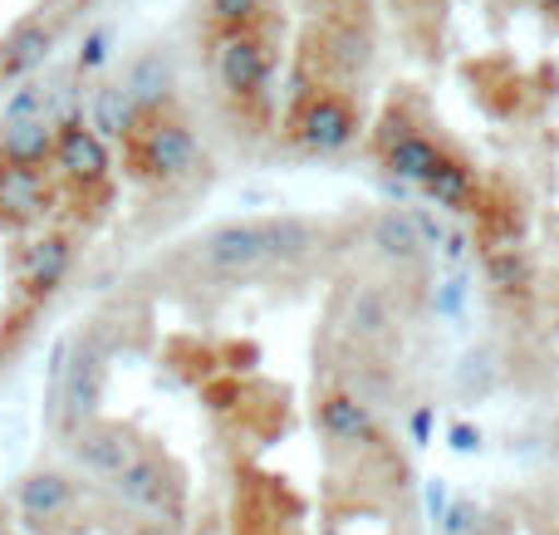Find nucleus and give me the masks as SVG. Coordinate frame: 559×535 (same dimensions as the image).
<instances>
[{"label":"nucleus","mask_w":559,"mask_h":535,"mask_svg":"<svg viewBox=\"0 0 559 535\" xmlns=\"http://www.w3.org/2000/svg\"><path fill=\"white\" fill-rule=\"evenodd\" d=\"M128 147H133L138 173L163 187L192 182L197 173H206V153H202V143H197L192 123L167 114V108L163 114H147L143 123H138V133L128 138Z\"/></svg>","instance_id":"nucleus-1"},{"label":"nucleus","mask_w":559,"mask_h":535,"mask_svg":"<svg viewBox=\"0 0 559 535\" xmlns=\"http://www.w3.org/2000/svg\"><path fill=\"white\" fill-rule=\"evenodd\" d=\"M289 133H295V143L309 147V153H344L358 138V108L348 104L344 94H334V88H314V94H305V104L295 108Z\"/></svg>","instance_id":"nucleus-2"},{"label":"nucleus","mask_w":559,"mask_h":535,"mask_svg":"<svg viewBox=\"0 0 559 535\" xmlns=\"http://www.w3.org/2000/svg\"><path fill=\"white\" fill-rule=\"evenodd\" d=\"M271 79V45L261 29H222L216 45V84L231 98H255Z\"/></svg>","instance_id":"nucleus-3"},{"label":"nucleus","mask_w":559,"mask_h":535,"mask_svg":"<svg viewBox=\"0 0 559 535\" xmlns=\"http://www.w3.org/2000/svg\"><path fill=\"white\" fill-rule=\"evenodd\" d=\"M271 261V241H265V222H226L202 241V271L212 275H255Z\"/></svg>","instance_id":"nucleus-4"},{"label":"nucleus","mask_w":559,"mask_h":535,"mask_svg":"<svg viewBox=\"0 0 559 535\" xmlns=\"http://www.w3.org/2000/svg\"><path fill=\"white\" fill-rule=\"evenodd\" d=\"M378 157H383V167H388L393 177H403V182H417V187H423L427 177H432L452 153H447L437 138H427V133H417V128H407L403 118H388L383 138H378Z\"/></svg>","instance_id":"nucleus-5"},{"label":"nucleus","mask_w":559,"mask_h":535,"mask_svg":"<svg viewBox=\"0 0 559 535\" xmlns=\"http://www.w3.org/2000/svg\"><path fill=\"white\" fill-rule=\"evenodd\" d=\"M59 177L74 187H104L108 182V143L94 133L88 123H64L59 128V143H55V163Z\"/></svg>","instance_id":"nucleus-6"},{"label":"nucleus","mask_w":559,"mask_h":535,"mask_svg":"<svg viewBox=\"0 0 559 535\" xmlns=\"http://www.w3.org/2000/svg\"><path fill=\"white\" fill-rule=\"evenodd\" d=\"M123 94L133 98L138 114H163L167 104H173V88H177V74H173V59L163 55V49H143V55L133 59V64L123 69Z\"/></svg>","instance_id":"nucleus-7"},{"label":"nucleus","mask_w":559,"mask_h":535,"mask_svg":"<svg viewBox=\"0 0 559 535\" xmlns=\"http://www.w3.org/2000/svg\"><path fill=\"white\" fill-rule=\"evenodd\" d=\"M55 143H59V123L55 118H20V123H0V163L5 167H39L55 163Z\"/></svg>","instance_id":"nucleus-8"},{"label":"nucleus","mask_w":559,"mask_h":535,"mask_svg":"<svg viewBox=\"0 0 559 535\" xmlns=\"http://www.w3.org/2000/svg\"><path fill=\"white\" fill-rule=\"evenodd\" d=\"M55 192H49L45 173H29V167H5L0 163V222L5 226H29L49 212Z\"/></svg>","instance_id":"nucleus-9"},{"label":"nucleus","mask_w":559,"mask_h":535,"mask_svg":"<svg viewBox=\"0 0 559 535\" xmlns=\"http://www.w3.org/2000/svg\"><path fill=\"white\" fill-rule=\"evenodd\" d=\"M69 265H74V241L59 231L39 236V241H29L25 255H20V285H25L29 295H49L69 275Z\"/></svg>","instance_id":"nucleus-10"},{"label":"nucleus","mask_w":559,"mask_h":535,"mask_svg":"<svg viewBox=\"0 0 559 535\" xmlns=\"http://www.w3.org/2000/svg\"><path fill=\"white\" fill-rule=\"evenodd\" d=\"M368 246H373L383 261H393V265H417L423 261V251H427L413 212H397V206H388V212L373 216V226H368Z\"/></svg>","instance_id":"nucleus-11"},{"label":"nucleus","mask_w":559,"mask_h":535,"mask_svg":"<svg viewBox=\"0 0 559 535\" xmlns=\"http://www.w3.org/2000/svg\"><path fill=\"white\" fill-rule=\"evenodd\" d=\"M49 49H55V29H49L45 20H29V25H20L15 35L0 45V74L5 79L35 74V69L49 59Z\"/></svg>","instance_id":"nucleus-12"},{"label":"nucleus","mask_w":559,"mask_h":535,"mask_svg":"<svg viewBox=\"0 0 559 535\" xmlns=\"http://www.w3.org/2000/svg\"><path fill=\"white\" fill-rule=\"evenodd\" d=\"M138 123H143V114L133 108V98L123 94V84H104V88H94V98H88V128H94L98 138H133L138 133Z\"/></svg>","instance_id":"nucleus-13"},{"label":"nucleus","mask_w":559,"mask_h":535,"mask_svg":"<svg viewBox=\"0 0 559 535\" xmlns=\"http://www.w3.org/2000/svg\"><path fill=\"white\" fill-rule=\"evenodd\" d=\"M423 192L432 197L442 212H476V173L462 163V157H447V163L423 182Z\"/></svg>","instance_id":"nucleus-14"},{"label":"nucleus","mask_w":559,"mask_h":535,"mask_svg":"<svg viewBox=\"0 0 559 535\" xmlns=\"http://www.w3.org/2000/svg\"><path fill=\"white\" fill-rule=\"evenodd\" d=\"M348 330H354L358 340H383V334H393V295H388L383 285H358V290L348 295Z\"/></svg>","instance_id":"nucleus-15"},{"label":"nucleus","mask_w":559,"mask_h":535,"mask_svg":"<svg viewBox=\"0 0 559 535\" xmlns=\"http://www.w3.org/2000/svg\"><path fill=\"white\" fill-rule=\"evenodd\" d=\"M265 241H271V261H299L314 246V226L305 216H265Z\"/></svg>","instance_id":"nucleus-16"},{"label":"nucleus","mask_w":559,"mask_h":535,"mask_svg":"<svg viewBox=\"0 0 559 535\" xmlns=\"http://www.w3.org/2000/svg\"><path fill=\"white\" fill-rule=\"evenodd\" d=\"M206 10L222 29H255V20L271 10V0H206Z\"/></svg>","instance_id":"nucleus-17"},{"label":"nucleus","mask_w":559,"mask_h":535,"mask_svg":"<svg viewBox=\"0 0 559 535\" xmlns=\"http://www.w3.org/2000/svg\"><path fill=\"white\" fill-rule=\"evenodd\" d=\"M486 271H491L496 285H525L531 265H525V255L515 246H486Z\"/></svg>","instance_id":"nucleus-18"},{"label":"nucleus","mask_w":559,"mask_h":535,"mask_svg":"<svg viewBox=\"0 0 559 535\" xmlns=\"http://www.w3.org/2000/svg\"><path fill=\"white\" fill-rule=\"evenodd\" d=\"M442 535H491V526H486V516L472 507V501H456V507L447 511ZM550 535H559V526H550Z\"/></svg>","instance_id":"nucleus-19"},{"label":"nucleus","mask_w":559,"mask_h":535,"mask_svg":"<svg viewBox=\"0 0 559 535\" xmlns=\"http://www.w3.org/2000/svg\"><path fill=\"white\" fill-rule=\"evenodd\" d=\"M108 49H114V29L108 25H98V29H88L84 35V45H79V59H74V69L79 74H94L98 64L108 59Z\"/></svg>","instance_id":"nucleus-20"},{"label":"nucleus","mask_w":559,"mask_h":535,"mask_svg":"<svg viewBox=\"0 0 559 535\" xmlns=\"http://www.w3.org/2000/svg\"><path fill=\"white\" fill-rule=\"evenodd\" d=\"M462 305H466V271H452L442 285H437L432 310L442 314V320H456V314H462Z\"/></svg>","instance_id":"nucleus-21"},{"label":"nucleus","mask_w":559,"mask_h":535,"mask_svg":"<svg viewBox=\"0 0 559 535\" xmlns=\"http://www.w3.org/2000/svg\"><path fill=\"white\" fill-rule=\"evenodd\" d=\"M437 255H442V261L452 265V271H462L466 255H472V236H466V231H447V236H442V246H437Z\"/></svg>","instance_id":"nucleus-22"},{"label":"nucleus","mask_w":559,"mask_h":535,"mask_svg":"<svg viewBox=\"0 0 559 535\" xmlns=\"http://www.w3.org/2000/svg\"><path fill=\"white\" fill-rule=\"evenodd\" d=\"M0 535H20V531H15V526H5V521H0Z\"/></svg>","instance_id":"nucleus-23"},{"label":"nucleus","mask_w":559,"mask_h":535,"mask_svg":"<svg viewBox=\"0 0 559 535\" xmlns=\"http://www.w3.org/2000/svg\"><path fill=\"white\" fill-rule=\"evenodd\" d=\"M540 5H550V10H559V0H540Z\"/></svg>","instance_id":"nucleus-24"}]
</instances>
